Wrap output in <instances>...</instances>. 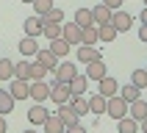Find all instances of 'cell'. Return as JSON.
Here are the masks:
<instances>
[{
	"mask_svg": "<svg viewBox=\"0 0 147 133\" xmlns=\"http://www.w3.org/2000/svg\"><path fill=\"white\" fill-rule=\"evenodd\" d=\"M42 36H47V42L58 39V36H61V22H45L42 25Z\"/></svg>",
	"mask_w": 147,
	"mask_h": 133,
	"instance_id": "cell-30",
	"label": "cell"
},
{
	"mask_svg": "<svg viewBox=\"0 0 147 133\" xmlns=\"http://www.w3.org/2000/svg\"><path fill=\"white\" fill-rule=\"evenodd\" d=\"M22 3H33V0H22Z\"/></svg>",
	"mask_w": 147,
	"mask_h": 133,
	"instance_id": "cell-41",
	"label": "cell"
},
{
	"mask_svg": "<svg viewBox=\"0 0 147 133\" xmlns=\"http://www.w3.org/2000/svg\"><path fill=\"white\" fill-rule=\"evenodd\" d=\"M106 114L114 116V119H122V116H128V103H125L119 94L108 97V100H106Z\"/></svg>",
	"mask_w": 147,
	"mask_h": 133,
	"instance_id": "cell-1",
	"label": "cell"
},
{
	"mask_svg": "<svg viewBox=\"0 0 147 133\" xmlns=\"http://www.w3.org/2000/svg\"><path fill=\"white\" fill-rule=\"evenodd\" d=\"M128 116H133L136 122H142V119L147 116V103H144L142 97L133 100V103H128Z\"/></svg>",
	"mask_w": 147,
	"mask_h": 133,
	"instance_id": "cell-17",
	"label": "cell"
},
{
	"mask_svg": "<svg viewBox=\"0 0 147 133\" xmlns=\"http://www.w3.org/2000/svg\"><path fill=\"white\" fill-rule=\"evenodd\" d=\"M142 25H147V6L142 8Z\"/></svg>",
	"mask_w": 147,
	"mask_h": 133,
	"instance_id": "cell-39",
	"label": "cell"
},
{
	"mask_svg": "<svg viewBox=\"0 0 147 133\" xmlns=\"http://www.w3.org/2000/svg\"><path fill=\"white\" fill-rule=\"evenodd\" d=\"M97 39L106 42V44H108V42H114V39H117V28H114L111 22H100V25H97Z\"/></svg>",
	"mask_w": 147,
	"mask_h": 133,
	"instance_id": "cell-20",
	"label": "cell"
},
{
	"mask_svg": "<svg viewBox=\"0 0 147 133\" xmlns=\"http://www.w3.org/2000/svg\"><path fill=\"white\" fill-rule=\"evenodd\" d=\"M14 103H17V100L11 97V91H8V89H0V114H3V116L11 114V111H14Z\"/></svg>",
	"mask_w": 147,
	"mask_h": 133,
	"instance_id": "cell-22",
	"label": "cell"
},
{
	"mask_svg": "<svg viewBox=\"0 0 147 133\" xmlns=\"http://www.w3.org/2000/svg\"><path fill=\"white\" fill-rule=\"evenodd\" d=\"M103 3H106V6L111 8V11H117V8H119V3H122V0H103Z\"/></svg>",
	"mask_w": 147,
	"mask_h": 133,
	"instance_id": "cell-36",
	"label": "cell"
},
{
	"mask_svg": "<svg viewBox=\"0 0 147 133\" xmlns=\"http://www.w3.org/2000/svg\"><path fill=\"white\" fill-rule=\"evenodd\" d=\"M42 128H45V133H64L67 130V125L61 122V116L58 114H50L45 122H42Z\"/></svg>",
	"mask_w": 147,
	"mask_h": 133,
	"instance_id": "cell-16",
	"label": "cell"
},
{
	"mask_svg": "<svg viewBox=\"0 0 147 133\" xmlns=\"http://www.w3.org/2000/svg\"><path fill=\"white\" fill-rule=\"evenodd\" d=\"M81 25L75 22H61V39L67 42V44H81Z\"/></svg>",
	"mask_w": 147,
	"mask_h": 133,
	"instance_id": "cell-4",
	"label": "cell"
},
{
	"mask_svg": "<svg viewBox=\"0 0 147 133\" xmlns=\"http://www.w3.org/2000/svg\"><path fill=\"white\" fill-rule=\"evenodd\" d=\"M97 25H86V28H83L81 31V44H94V47H97Z\"/></svg>",
	"mask_w": 147,
	"mask_h": 133,
	"instance_id": "cell-24",
	"label": "cell"
},
{
	"mask_svg": "<svg viewBox=\"0 0 147 133\" xmlns=\"http://www.w3.org/2000/svg\"><path fill=\"white\" fill-rule=\"evenodd\" d=\"M92 19H94V25H100V22H111V8H108L106 3H97V6L92 8Z\"/></svg>",
	"mask_w": 147,
	"mask_h": 133,
	"instance_id": "cell-19",
	"label": "cell"
},
{
	"mask_svg": "<svg viewBox=\"0 0 147 133\" xmlns=\"http://www.w3.org/2000/svg\"><path fill=\"white\" fill-rule=\"evenodd\" d=\"M75 72H78V69H75V64H72V61H58V66L53 69V81L69 83V81L75 78Z\"/></svg>",
	"mask_w": 147,
	"mask_h": 133,
	"instance_id": "cell-3",
	"label": "cell"
},
{
	"mask_svg": "<svg viewBox=\"0 0 147 133\" xmlns=\"http://www.w3.org/2000/svg\"><path fill=\"white\" fill-rule=\"evenodd\" d=\"M139 42H144V44H147V25H142V28H139Z\"/></svg>",
	"mask_w": 147,
	"mask_h": 133,
	"instance_id": "cell-37",
	"label": "cell"
},
{
	"mask_svg": "<svg viewBox=\"0 0 147 133\" xmlns=\"http://www.w3.org/2000/svg\"><path fill=\"white\" fill-rule=\"evenodd\" d=\"M89 114H106V97L103 94H92L89 97Z\"/></svg>",
	"mask_w": 147,
	"mask_h": 133,
	"instance_id": "cell-25",
	"label": "cell"
},
{
	"mask_svg": "<svg viewBox=\"0 0 147 133\" xmlns=\"http://www.w3.org/2000/svg\"><path fill=\"white\" fill-rule=\"evenodd\" d=\"M42 19H45V22H64V11L53 6V8H50V11H47V14L42 17Z\"/></svg>",
	"mask_w": 147,
	"mask_h": 133,
	"instance_id": "cell-34",
	"label": "cell"
},
{
	"mask_svg": "<svg viewBox=\"0 0 147 133\" xmlns=\"http://www.w3.org/2000/svg\"><path fill=\"white\" fill-rule=\"evenodd\" d=\"M75 25H81V28L94 25V19H92V8H78V11H75Z\"/></svg>",
	"mask_w": 147,
	"mask_h": 133,
	"instance_id": "cell-29",
	"label": "cell"
},
{
	"mask_svg": "<svg viewBox=\"0 0 147 133\" xmlns=\"http://www.w3.org/2000/svg\"><path fill=\"white\" fill-rule=\"evenodd\" d=\"M139 128H142V133H147V116H144V119L139 122Z\"/></svg>",
	"mask_w": 147,
	"mask_h": 133,
	"instance_id": "cell-40",
	"label": "cell"
},
{
	"mask_svg": "<svg viewBox=\"0 0 147 133\" xmlns=\"http://www.w3.org/2000/svg\"><path fill=\"white\" fill-rule=\"evenodd\" d=\"M42 25H45V19H42L39 14L28 17V19L22 22V28H25V36H33V39H36V36H42Z\"/></svg>",
	"mask_w": 147,
	"mask_h": 133,
	"instance_id": "cell-12",
	"label": "cell"
},
{
	"mask_svg": "<svg viewBox=\"0 0 147 133\" xmlns=\"http://www.w3.org/2000/svg\"><path fill=\"white\" fill-rule=\"evenodd\" d=\"M131 83L136 86V89H147V72H144V66H142V69H133Z\"/></svg>",
	"mask_w": 147,
	"mask_h": 133,
	"instance_id": "cell-32",
	"label": "cell"
},
{
	"mask_svg": "<svg viewBox=\"0 0 147 133\" xmlns=\"http://www.w3.org/2000/svg\"><path fill=\"white\" fill-rule=\"evenodd\" d=\"M64 133H86V128H83V125L78 122V125H72V128H67Z\"/></svg>",
	"mask_w": 147,
	"mask_h": 133,
	"instance_id": "cell-35",
	"label": "cell"
},
{
	"mask_svg": "<svg viewBox=\"0 0 147 133\" xmlns=\"http://www.w3.org/2000/svg\"><path fill=\"white\" fill-rule=\"evenodd\" d=\"M8 91H11V97H14V100H28V94H31V81L11 78V83H8Z\"/></svg>",
	"mask_w": 147,
	"mask_h": 133,
	"instance_id": "cell-6",
	"label": "cell"
},
{
	"mask_svg": "<svg viewBox=\"0 0 147 133\" xmlns=\"http://www.w3.org/2000/svg\"><path fill=\"white\" fill-rule=\"evenodd\" d=\"M28 97H31L33 103H45V100H50V83L31 81V94H28Z\"/></svg>",
	"mask_w": 147,
	"mask_h": 133,
	"instance_id": "cell-7",
	"label": "cell"
},
{
	"mask_svg": "<svg viewBox=\"0 0 147 133\" xmlns=\"http://www.w3.org/2000/svg\"><path fill=\"white\" fill-rule=\"evenodd\" d=\"M142 3H144V6H147V0H142Z\"/></svg>",
	"mask_w": 147,
	"mask_h": 133,
	"instance_id": "cell-42",
	"label": "cell"
},
{
	"mask_svg": "<svg viewBox=\"0 0 147 133\" xmlns=\"http://www.w3.org/2000/svg\"><path fill=\"white\" fill-rule=\"evenodd\" d=\"M6 130H8V128H6V116L0 114V133H6Z\"/></svg>",
	"mask_w": 147,
	"mask_h": 133,
	"instance_id": "cell-38",
	"label": "cell"
},
{
	"mask_svg": "<svg viewBox=\"0 0 147 133\" xmlns=\"http://www.w3.org/2000/svg\"><path fill=\"white\" fill-rule=\"evenodd\" d=\"M50 53H53V56H58V58H64V56H69V50H72V44H67L64 39H61V36H58V39H50Z\"/></svg>",
	"mask_w": 147,
	"mask_h": 133,
	"instance_id": "cell-18",
	"label": "cell"
},
{
	"mask_svg": "<svg viewBox=\"0 0 147 133\" xmlns=\"http://www.w3.org/2000/svg\"><path fill=\"white\" fill-rule=\"evenodd\" d=\"M47 75H50V72H47V66L39 64V61L33 58V61H31V81H45Z\"/></svg>",
	"mask_w": 147,
	"mask_h": 133,
	"instance_id": "cell-28",
	"label": "cell"
},
{
	"mask_svg": "<svg viewBox=\"0 0 147 133\" xmlns=\"http://www.w3.org/2000/svg\"><path fill=\"white\" fill-rule=\"evenodd\" d=\"M117 94H119L125 103H133V100H139V97H142V89H136L133 83H128V86H119V91H117Z\"/></svg>",
	"mask_w": 147,
	"mask_h": 133,
	"instance_id": "cell-23",
	"label": "cell"
},
{
	"mask_svg": "<svg viewBox=\"0 0 147 133\" xmlns=\"http://www.w3.org/2000/svg\"><path fill=\"white\" fill-rule=\"evenodd\" d=\"M117 91H119V83H117L111 75H106L103 81H97V94H103L106 100H108V97H114Z\"/></svg>",
	"mask_w": 147,
	"mask_h": 133,
	"instance_id": "cell-11",
	"label": "cell"
},
{
	"mask_svg": "<svg viewBox=\"0 0 147 133\" xmlns=\"http://www.w3.org/2000/svg\"><path fill=\"white\" fill-rule=\"evenodd\" d=\"M86 86H89V78L81 72H75V78L69 81V91H72V97H81V94H86Z\"/></svg>",
	"mask_w": 147,
	"mask_h": 133,
	"instance_id": "cell-15",
	"label": "cell"
},
{
	"mask_svg": "<svg viewBox=\"0 0 147 133\" xmlns=\"http://www.w3.org/2000/svg\"><path fill=\"white\" fill-rule=\"evenodd\" d=\"M86 78H89V81H103V78H106L108 75V69H106V61H103V58H94V61H92V64H86Z\"/></svg>",
	"mask_w": 147,
	"mask_h": 133,
	"instance_id": "cell-8",
	"label": "cell"
},
{
	"mask_svg": "<svg viewBox=\"0 0 147 133\" xmlns=\"http://www.w3.org/2000/svg\"><path fill=\"white\" fill-rule=\"evenodd\" d=\"M144 72H147V66H144Z\"/></svg>",
	"mask_w": 147,
	"mask_h": 133,
	"instance_id": "cell-44",
	"label": "cell"
},
{
	"mask_svg": "<svg viewBox=\"0 0 147 133\" xmlns=\"http://www.w3.org/2000/svg\"><path fill=\"white\" fill-rule=\"evenodd\" d=\"M31 6H33V11H36L39 17H45V14L50 11V8H53V0H33Z\"/></svg>",
	"mask_w": 147,
	"mask_h": 133,
	"instance_id": "cell-33",
	"label": "cell"
},
{
	"mask_svg": "<svg viewBox=\"0 0 147 133\" xmlns=\"http://www.w3.org/2000/svg\"><path fill=\"white\" fill-rule=\"evenodd\" d=\"M14 78H20V81H31V61H28V58L20 61V64H14Z\"/></svg>",
	"mask_w": 147,
	"mask_h": 133,
	"instance_id": "cell-27",
	"label": "cell"
},
{
	"mask_svg": "<svg viewBox=\"0 0 147 133\" xmlns=\"http://www.w3.org/2000/svg\"><path fill=\"white\" fill-rule=\"evenodd\" d=\"M47 116H50V111L45 108V103H33L31 111H28V122H31V125H42Z\"/></svg>",
	"mask_w": 147,
	"mask_h": 133,
	"instance_id": "cell-13",
	"label": "cell"
},
{
	"mask_svg": "<svg viewBox=\"0 0 147 133\" xmlns=\"http://www.w3.org/2000/svg\"><path fill=\"white\" fill-rule=\"evenodd\" d=\"M11 78H14V61L0 58V81H11Z\"/></svg>",
	"mask_w": 147,
	"mask_h": 133,
	"instance_id": "cell-31",
	"label": "cell"
},
{
	"mask_svg": "<svg viewBox=\"0 0 147 133\" xmlns=\"http://www.w3.org/2000/svg\"><path fill=\"white\" fill-rule=\"evenodd\" d=\"M69 97H72V91H69V83H61V81H53V83H50V100H53L56 105L67 103Z\"/></svg>",
	"mask_w": 147,
	"mask_h": 133,
	"instance_id": "cell-2",
	"label": "cell"
},
{
	"mask_svg": "<svg viewBox=\"0 0 147 133\" xmlns=\"http://www.w3.org/2000/svg\"><path fill=\"white\" fill-rule=\"evenodd\" d=\"M111 25L117 28V33H125V31H131V25H133V17L128 14V11H111Z\"/></svg>",
	"mask_w": 147,
	"mask_h": 133,
	"instance_id": "cell-5",
	"label": "cell"
},
{
	"mask_svg": "<svg viewBox=\"0 0 147 133\" xmlns=\"http://www.w3.org/2000/svg\"><path fill=\"white\" fill-rule=\"evenodd\" d=\"M33 58H36L39 64L47 66V72H53V69L58 66V56H53V53H50V47H39V53H36Z\"/></svg>",
	"mask_w": 147,
	"mask_h": 133,
	"instance_id": "cell-14",
	"label": "cell"
},
{
	"mask_svg": "<svg viewBox=\"0 0 147 133\" xmlns=\"http://www.w3.org/2000/svg\"><path fill=\"white\" fill-rule=\"evenodd\" d=\"M25 133H33V130H25Z\"/></svg>",
	"mask_w": 147,
	"mask_h": 133,
	"instance_id": "cell-43",
	"label": "cell"
},
{
	"mask_svg": "<svg viewBox=\"0 0 147 133\" xmlns=\"http://www.w3.org/2000/svg\"><path fill=\"white\" fill-rule=\"evenodd\" d=\"M75 58L81 61V64H92L94 58H100V50L94 44H81V47L75 50Z\"/></svg>",
	"mask_w": 147,
	"mask_h": 133,
	"instance_id": "cell-10",
	"label": "cell"
},
{
	"mask_svg": "<svg viewBox=\"0 0 147 133\" xmlns=\"http://www.w3.org/2000/svg\"><path fill=\"white\" fill-rule=\"evenodd\" d=\"M56 114L61 116V122H64L67 128H72V125H78V119H81V116L75 114V108H72V103H69V100L58 105V111H56Z\"/></svg>",
	"mask_w": 147,
	"mask_h": 133,
	"instance_id": "cell-9",
	"label": "cell"
},
{
	"mask_svg": "<svg viewBox=\"0 0 147 133\" xmlns=\"http://www.w3.org/2000/svg\"><path fill=\"white\" fill-rule=\"evenodd\" d=\"M20 53H22L25 58H33L36 53H39V44H36V39H33V36H25V39L20 42Z\"/></svg>",
	"mask_w": 147,
	"mask_h": 133,
	"instance_id": "cell-21",
	"label": "cell"
},
{
	"mask_svg": "<svg viewBox=\"0 0 147 133\" xmlns=\"http://www.w3.org/2000/svg\"><path fill=\"white\" fill-rule=\"evenodd\" d=\"M117 125H119V133H139V122L133 116H122L117 119Z\"/></svg>",
	"mask_w": 147,
	"mask_h": 133,
	"instance_id": "cell-26",
	"label": "cell"
}]
</instances>
